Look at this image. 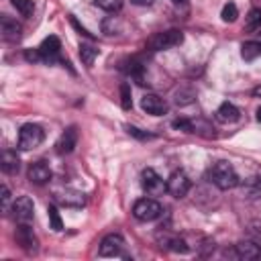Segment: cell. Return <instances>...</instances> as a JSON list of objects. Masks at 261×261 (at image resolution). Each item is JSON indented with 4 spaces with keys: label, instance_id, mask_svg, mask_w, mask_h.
Returning a JSON list of instances; mask_svg holds the SVG:
<instances>
[{
    "label": "cell",
    "instance_id": "36",
    "mask_svg": "<svg viewBox=\"0 0 261 261\" xmlns=\"http://www.w3.org/2000/svg\"><path fill=\"white\" fill-rule=\"evenodd\" d=\"M71 24H73V27H75V29H77V31H80V35H86V37H90V33H88V31H86V29H84V27H80V24H77V20H75V18H71Z\"/></svg>",
    "mask_w": 261,
    "mask_h": 261
},
{
    "label": "cell",
    "instance_id": "14",
    "mask_svg": "<svg viewBox=\"0 0 261 261\" xmlns=\"http://www.w3.org/2000/svg\"><path fill=\"white\" fill-rule=\"evenodd\" d=\"M27 175H29V181L31 184L43 186V184H47L51 179V169H49V165L45 161H35V163L29 165Z\"/></svg>",
    "mask_w": 261,
    "mask_h": 261
},
{
    "label": "cell",
    "instance_id": "32",
    "mask_svg": "<svg viewBox=\"0 0 261 261\" xmlns=\"http://www.w3.org/2000/svg\"><path fill=\"white\" fill-rule=\"evenodd\" d=\"M0 200H2V212L6 214L12 206H10V190H8V186H2L0 188Z\"/></svg>",
    "mask_w": 261,
    "mask_h": 261
},
{
    "label": "cell",
    "instance_id": "9",
    "mask_svg": "<svg viewBox=\"0 0 261 261\" xmlns=\"http://www.w3.org/2000/svg\"><path fill=\"white\" fill-rule=\"evenodd\" d=\"M12 216L16 222H31L33 220V214H35V206H33V200L29 196H20L12 202Z\"/></svg>",
    "mask_w": 261,
    "mask_h": 261
},
{
    "label": "cell",
    "instance_id": "18",
    "mask_svg": "<svg viewBox=\"0 0 261 261\" xmlns=\"http://www.w3.org/2000/svg\"><path fill=\"white\" fill-rule=\"evenodd\" d=\"M216 118L220 122H237L241 118V110L230 102H222L216 110Z\"/></svg>",
    "mask_w": 261,
    "mask_h": 261
},
{
    "label": "cell",
    "instance_id": "23",
    "mask_svg": "<svg viewBox=\"0 0 261 261\" xmlns=\"http://www.w3.org/2000/svg\"><path fill=\"white\" fill-rule=\"evenodd\" d=\"M196 98V92L192 88H181L175 92V104L177 106H186V104H192Z\"/></svg>",
    "mask_w": 261,
    "mask_h": 261
},
{
    "label": "cell",
    "instance_id": "5",
    "mask_svg": "<svg viewBox=\"0 0 261 261\" xmlns=\"http://www.w3.org/2000/svg\"><path fill=\"white\" fill-rule=\"evenodd\" d=\"M141 186H143V190L149 196H161L163 192H167V181L155 169H151V167L143 169V173H141Z\"/></svg>",
    "mask_w": 261,
    "mask_h": 261
},
{
    "label": "cell",
    "instance_id": "10",
    "mask_svg": "<svg viewBox=\"0 0 261 261\" xmlns=\"http://www.w3.org/2000/svg\"><path fill=\"white\" fill-rule=\"evenodd\" d=\"M0 33H2V39L8 41V43H18L20 37H22V27L20 22H16L14 18L2 14L0 16Z\"/></svg>",
    "mask_w": 261,
    "mask_h": 261
},
{
    "label": "cell",
    "instance_id": "16",
    "mask_svg": "<svg viewBox=\"0 0 261 261\" xmlns=\"http://www.w3.org/2000/svg\"><path fill=\"white\" fill-rule=\"evenodd\" d=\"M55 200L61 204V206H67V208H80L86 204V196L77 190H63V192H57L55 194Z\"/></svg>",
    "mask_w": 261,
    "mask_h": 261
},
{
    "label": "cell",
    "instance_id": "17",
    "mask_svg": "<svg viewBox=\"0 0 261 261\" xmlns=\"http://www.w3.org/2000/svg\"><path fill=\"white\" fill-rule=\"evenodd\" d=\"M0 167H2V171H4V173H8V175L18 173V169H20V159H18L16 151H10V149L2 151V157H0Z\"/></svg>",
    "mask_w": 261,
    "mask_h": 261
},
{
    "label": "cell",
    "instance_id": "39",
    "mask_svg": "<svg viewBox=\"0 0 261 261\" xmlns=\"http://www.w3.org/2000/svg\"><path fill=\"white\" fill-rule=\"evenodd\" d=\"M257 120H259V122H261V108H259V110H257Z\"/></svg>",
    "mask_w": 261,
    "mask_h": 261
},
{
    "label": "cell",
    "instance_id": "2",
    "mask_svg": "<svg viewBox=\"0 0 261 261\" xmlns=\"http://www.w3.org/2000/svg\"><path fill=\"white\" fill-rule=\"evenodd\" d=\"M181 41H184V33L179 29H169V31H161V33H155L153 37H149L147 49L149 51H165L175 45H181Z\"/></svg>",
    "mask_w": 261,
    "mask_h": 261
},
{
    "label": "cell",
    "instance_id": "4",
    "mask_svg": "<svg viewBox=\"0 0 261 261\" xmlns=\"http://www.w3.org/2000/svg\"><path fill=\"white\" fill-rule=\"evenodd\" d=\"M45 139V130L39 126V124H33V122H27L20 126L18 130V149L22 151H31L35 147H39Z\"/></svg>",
    "mask_w": 261,
    "mask_h": 261
},
{
    "label": "cell",
    "instance_id": "37",
    "mask_svg": "<svg viewBox=\"0 0 261 261\" xmlns=\"http://www.w3.org/2000/svg\"><path fill=\"white\" fill-rule=\"evenodd\" d=\"M133 4H137V6H151L153 4V0H130Z\"/></svg>",
    "mask_w": 261,
    "mask_h": 261
},
{
    "label": "cell",
    "instance_id": "24",
    "mask_svg": "<svg viewBox=\"0 0 261 261\" xmlns=\"http://www.w3.org/2000/svg\"><path fill=\"white\" fill-rule=\"evenodd\" d=\"M10 2H12V6L20 12V16H24V18H29V16L33 14V10H35L33 0H10Z\"/></svg>",
    "mask_w": 261,
    "mask_h": 261
},
{
    "label": "cell",
    "instance_id": "35",
    "mask_svg": "<svg viewBox=\"0 0 261 261\" xmlns=\"http://www.w3.org/2000/svg\"><path fill=\"white\" fill-rule=\"evenodd\" d=\"M251 226H253V228H251V230H253V234H257V237L261 239V220H257V222H253Z\"/></svg>",
    "mask_w": 261,
    "mask_h": 261
},
{
    "label": "cell",
    "instance_id": "26",
    "mask_svg": "<svg viewBox=\"0 0 261 261\" xmlns=\"http://www.w3.org/2000/svg\"><path fill=\"white\" fill-rule=\"evenodd\" d=\"M220 16H222V20H224V22H234V20H237V16H239L237 4H232V2H226V4L222 6V12H220Z\"/></svg>",
    "mask_w": 261,
    "mask_h": 261
},
{
    "label": "cell",
    "instance_id": "19",
    "mask_svg": "<svg viewBox=\"0 0 261 261\" xmlns=\"http://www.w3.org/2000/svg\"><path fill=\"white\" fill-rule=\"evenodd\" d=\"M241 57L245 61H255L261 57V43L259 41H247L241 47Z\"/></svg>",
    "mask_w": 261,
    "mask_h": 261
},
{
    "label": "cell",
    "instance_id": "22",
    "mask_svg": "<svg viewBox=\"0 0 261 261\" xmlns=\"http://www.w3.org/2000/svg\"><path fill=\"white\" fill-rule=\"evenodd\" d=\"M243 192H245L249 198H257V196L261 194V175H255V177H249V179H245Z\"/></svg>",
    "mask_w": 261,
    "mask_h": 261
},
{
    "label": "cell",
    "instance_id": "25",
    "mask_svg": "<svg viewBox=\"0 0 261 261\" xmlns=\"http://www.w3.org/2000/svg\"><path fill=\"white\" fill-rule=\"evenodd\" d=\"M165 247L167 249H171V251H175V253H188V243L184 241V239H179V237H171V239H167L165 241Z\"/></svg>",
    "mask_w": 261,
    "mask_h": 261
},
{
    "label": "cell",
    "instance_id": "40",
    "mask_svg": "<svg viewBox=\"0 0 261 261\" xmlns=\"http://www.w3.org/2000/svg\"><path fill=\"white\" fill-rule=\"evenodd\" d=\"M259 35H261V29H259Z\"/></svg>",
    "mask_w": 261,
    "mask_h": 261
},
{
    "label": "cell",
    "instance_id": "11",
    "mask_svg": "<svg viewBox=\"0 0 261 261\" xmlns=\"http://www.w3.org/2000/svg\"><path fill=\"white\" fill-rule=\"evenodd\" d=\"M141 108L147 114H151V116H161V114L167 112L169 106H167V102L161 96H157V94H145L141 98Z\"/></svg>",
    "mask_w": 261,
    "mask_h": 261
},
{
    "label": "cell",
    "instance_id": "3",
    "mask_svg": "<svg viewBox=\"0 0 261 261\" xmlns=\"http://www.w3.org/2000/svg\"><path fill=\"white\" fill-rule=\"evenodd\" d=\"M161 214H163V206L157 200H153V198H141L133 206V216L137 220H141V222L157 220Z\"/></svg>",
    "mask_w": 261,
    "mask_h": 261
},
{
    "label": "cell",
    "instance_id": "8",
    "mask_svg": "<svg viewBox=\"0 0 261 261\" xmlns=\"http://www.w3.org/2000/svg\"><path fill=\"white\" fill-rule=\"evenodd\" d=\"M122 249H124V239L120 234L112 232L100 241L98 253H100V257H118V255H122Z\"/></svg>",
    "mask_w": 261,
    "mask_h": 261
},
{
    "label": "cell",
    "instance_id": "21",
    "mask_svg": "<svg viewBox=\"0 0 261 261\" xmlns=\"http://www.w3.org/2000/svg\"><path fill=\"white\" fill-rule=\"evenodd\" d=\"M96 57H98V49L94 45H86V43L80 45V59H82V63L86 67H92V63H94Z\"/></svg>",
    "mask_w": 261,
    "mask_h": 261
},
{
    "label": "cell",
    "instance_id": "30",
    "mask_svg": "<svg viewBox=\"0 0 261 261\" xmlns=\"http://www.w3.org/2000/svg\"><path fill=\"white\" fill-rule=\"evenodd\" d=\"M126 73H128L130 77H135L139 84H143V65H141L139 61H128Z\"/></svg>",
    "mask_w": 261,
    "mask_h": 261
},
{
    "label": "cell",
    "instance_id": "15",
    "mask_svg": "<svg viewBox=\"0 0 261 261\" xmlns=\"http://www.w3.org/2000/svg\"><path fill=\"white\" fill-rule=\"evenodd\" d=\"M39 51H41V55H43V61L53 63V61H57V59H59L61 43H59V39H57L55 35H51V37H47V39L41 43Z\"/></svg>",
    "mask_w": 261,
    "mask_h": 261
},
{
    "label": "cell",
    "instance_id": "38",
    "mask_svg": "<svg viewBox=\"0 0 261 261\" xmlns=\"http://www.w3.org/2000/svg\"><path fill=\"white\" fill-rule=\"evenodd\" d=\"M171 2H173V4H186L188 0H171Z\"/></svg>",
    "mask_w": 261,
    "mask_h": 261
},
{
    "label": "cell",
    "instance_id": "6",
    "mask_svg": "<svg viewBox=\"0 0 261 261\" xmlns=\"http://www.w3.org/2000/svg\"><path fill=\"white\" fill-rule=\"evenodd\" d=\"M14 241L20 245V249H24L27 253H37L39 249V241L33 232V228L29 226V222H18L16 230H14Z\"/></svg>",
    "mask_w": 261,
    "mask_h": 261
},
{
    "label": "cell",
    "instance_id": "12",
    "mask_svg": "<svg viewBox=\"0 0 261 261\" xmlns=\"http://www.w3.org/2000/svg\"><path fill=\"white\" fill-rule=\"evenodd\" d=\"M75 145H77V128L71 124V126H67V128L61 133V137L57 139L55 151H57L59 155H67V153H71V151L75 149Z\"/></svg>",
    "mask_w": 261,
    "mask_h": 261
},
{
    "label": "cell",
    "instance_id": "1",
    "mask_svg": "<svg viewBox=\"0 0 261 261\" xmlns=\"http://www.w3.org/2000/svg\"><path fill=\"white\" fill-rule=\"evenodd\" d=\"M208 177H210V181H212L216 188H220V190H230V188L239 186V181H241L239 175H237V171H234V167H232L230 163H226V161H216V163L210 167Z\"/></svg>",
    "mask_w": 261,
    "mask_h": 261
},
{
    "label": "cell",
    "instance_id": "33",
    "mask_svg": "<svg viewBox=\"0 0 261 261\" xmlns=\"http://www.w3.org/2000/svg\"><path fill=\"white\" fill-rule=\"evenodd\" d=\"M24 59L31 61V63H39V61H43V55H41L39 49H27L24 51Z\"/></svg>",
    "mask_w": 261,
    "mask_h": 261
},
{
    "label": "cell",
    "instance_id": "7",
    "mask_svg": "<svg viewBox=\"0 0 261 261\" xmlns=\"http://www.w3.org/2000/svg\"><path fill=\"white\" fill-rule=\"evenodd\" d=\"M190 188H192V181H190V177L186 175V171H181V169L173 171V173L167 177V192H169L173 198H184V196L190 192Z\"/></svg>",
    "mask_w": 261,
    "mask_h": 261
},
{
    "label": "cell",
    "instance_id": "31",
    "mask_svg": "<svg viewBox=\"0 0 261 261\" xmlns=\"http://www.w3.org/2000/svg\"><path fill=\"white\" fill-rule=\"evenodd\" d=\"M171 126L175 128V130H184V133H194V124L188 120V118H175L173 122H171Z\"/></svg>",
    "mask_w": 261,
    "mask_h": 261
},
{
    "label": "cell",
    "instance_id": "13",
    "mask_svg": "<svg viewBox=\"0 0 261 261\" xmlns=\"http://www.w3.org/2000/svg\"><path fill=\"white\" fill-rule=\"evenodd\" d=\"M234 255L243 261H257L261 259V245L257 241H241L234 245Z\"/></svg>",
    "mask_w": 261,
    "mask_h": 261
},
{
    "label": "cell",
    "instance_id": "29",
    "mask_svg": "<svg viewBox=\"0 0 261 261\" xmlns=\"http://www.w3.org/2000/svg\"><path fill=\"white\" fill-rule=\"evenodd\" d=\"M98 8L106 10V12H116L122 8V0H94Z\"/></svg>",
    "mask_w": 261,
    "mask_h": 261
},
{
    "label": "cell",
    "instance_id": "20",
    "mask_svg": "<svg viewBox=\"0 0 261 261\" xmlns=\"http://www.w3.org/2000/svg\"><path fill=\"white\" fill-rule=\"evenodd\" d=\"M261 29V8H251L245 16V31L255 33Z\"/></svg>",
    "mask_w": 261,
    "mask_h": 261
},
{
    "label": "cell",
    "instance_id": "28",
    "mask_svg": "<svg viewBox=\"0 0 261 261\" xmlns=\"http://www.w3.org/2000/svg\"><path fill=\"white\" fill-rule=\"evenodd\" d=\"M47 216H49V224H51L53 230H61V228H63L61 216H59V212H57L55 206H49V208H47Z\"/></svg>",
    "mask_w": 261,
    "mask_h": 261
},
{
    "label": "cell",
    "instance_id": "34",
    "mask_svg": "<svg viewBox=\"0 0 261 261\" xmlns=\"http://www.w3.org/2000/svg\"><path fill=\"white\" fill-rule=\"evenodd\" d=\"M126 130H128V135H133V137H137V139H141V141H147V139H153V135L151 133H143L141 128H137V126H126Z\"/></svg>",
    "mask_w": 261,
    "mask_h": 261
},
{
    "label": "cell",
    "instance_id": "27",
    "mask_svg": "<svg viewBox=\"0 0 261 261\" xmlns=\"http://www.w3.org/2000/svg\"><path fill=\"white\" fill-rule=\"evenodd\" d=\"M120 106L124 110H130L133 108V100H130V86L126 82L120 84Z\"/></svg>",
    "mask_w": 261,
    "mask_h": 261
}]
</instances>
